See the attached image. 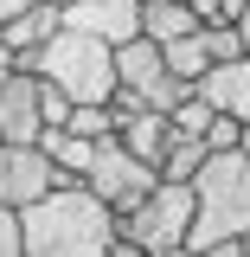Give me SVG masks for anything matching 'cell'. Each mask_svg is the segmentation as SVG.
Here are the masks:
<instances>
[{"label":"cell","instance_id":"603a6c76","mask_svg":"<svg viewBox=\"0 0 250 257\" xmlns=\"http://www.w3.org/2000/svg\"><path fill=\"white\" fill-rule=\"evenodd\" d=\"M0 257H26V244H20V212L13 206H0Z\"/></svg>","mask_w":250,"mask_h":257},{"label":"cell","instance_id":"6da1fadb","mask_svg":"<svg viewBox=\"0 0 250 257\" xmlns=\"http://www.w3.org/2000/svg\"><path fill=\"white\" fill-rule=\"evenodd\" d=\"M116 212L84 180H58L45 199L20 206V244L26 257H109Z\"/></svg>","mask_w":250,"mask_h":257},{"label":"cell","instance_id":"8992f818","mask_svg":"<svg viewBox=\"0 0 250 257\" xmlns=\"http://www.w3.org/2000/svg\"><path fill=\"white\" fill-rule=\"evenodd\" d=\"M58 26L90 32V39H103L116 52L122 39L141 32V0H71V7H58Z\"/></svg>","mask_w":250,"mask_h":257},{"label":"cell","instance_id":"3957f363","mask_svg":"<svg viewBox=\"0 0 250 257\" xmlns=\"http://www.w3.org/2000/svg\"><path fill=\"white\" fill-rule=\"evenodd\" d=\"M20 71L58 84L71 103H109V90H116V52L103 39H90V32H71V26H58Z\"/></svg>","mask_w":250,"mask_h":257},{"label":"cell","instance_id":"f546056e","mask_svg":"<svg viewBox=\"0 0 250 257\" xmlns=\"http://www.w3.org/2000/svg\"><path fill=\"white\" fill-rule=\"evenodd\" d=\"M58 7H71V0H58Z\"/></svg>","mask_w":250,"mask_h":257},{"label":"cell","instance_id":"5bb4252c","mask_svg":"<svg viewBox=\"0 0 250 257\" xmlns=\"http://www.w3.org/2000/svg\"><path fill=\"white\" fill-rule=\"evenodd\" d=\"M186 32H199V20H192L180 0H141V39L173 45V39H186Z\"/></svg>","mask_w":250,"mask_h":257},{"label":"cell","instance_id":"2e32d148","mask_svg":"<svg viewBox=\"0 0 250 257\" xmlns=\"http://www.w3.org/2000/svg\"><path fill=\"white\" fill-rule=\"evenodd\" d=\"M64 128L84 135V142H109V135H116V116H109V103H71Z\"/></svg>","mask_w":250,"mask_h":257},{"label":"cell","instance_id":"d4e9b609","mask_svg":"<svg viewBox=\"0 0 250 257\" xmlns=\"http://www.w3.org/2000/svg\"><path fill=\"white\" fill-rule=\"evenodd\" d=\"M244 7H250V0H218V20H231V26H237V20H244Z\"/></svg>","mask_w":250,"mask_h":257},{"label":"cell","instance_id":"9c48e42d","mask_svg":"<svg viewBox=\"0 0 250 257\" xmlns=\"http://www.w3.org/2000/svg\"><path fill=\"white\" fill-rule=\"evenodd\" d=\"M39 77L32 71H7V84H0V142H13V148H26L32 135H39Z\"/></svg>","mask_w":250,"mask_h":257},{"label":"cell","instance_id":"7c38bea8","mask_svg":"<svg viewBox=\"0 0 250 257\" xmlns=\"http://www.w3.org/2000/svg\"><path fill=\"white\" fill-rule=\"evenodd\" d=\"M32 148L52 161V174H64V180H84V167H90V155H96V142L71 135V128H39Z\"/></svg>","mask_w":250,"mask_h":257},{"label":"cell","instance_id":"83f0119b","mask_svg":"<svg viewBox=\"0 0 250 257\" xmlns=\"http://www.w3.org/2000/svg\"><path fill=\"white\" fill-rule=\"evenodd\" d=\"M237 32H244V52H250V7H244V20H237Z\"/></svg>","mask_w":250,"mask_h":257},{"label":"cell","instance_id":"9a60e30c","mask_svg":"<svg viewBox=\"0 0 250 257\" xmlns=\"http://www.w3.org/2000/svg\"><path fill=\"white\" fill-rule=\"evenodd\" d=\"M205 155H212V148H205L199 135H180V128H173V148H167V161H160V180H180V187H186Z\"/></svg>","mask_w":250,"mask_h":257},{"label":"cell","instance_id":"277c9868","mask_svg":"<svg viewBox=\"0 0 250 257\" xmlns=\"http://www.w3.org/2000/svg\"><path fill=\"white\" fill-rule=\"evenodd\" d=\"M186 225H192V187H180V180H154V193H148L128 219H116V231L135 238L141 251L154 257V251H173V244L186 238Z\"/></svg>","mask_w":250,"mask_h":257},{"label":"cell","instance_id":"d6986e66","mask_svg":"<svg viewBox=\"0 0 250 257\" xmlns=\"http://www.w3.org/2000/svg\"><path fill=\"white\" fill-rule=\"evenodd\" d=\"M186 96H192V84H186V77H173V71L160 64V77H154V84H148V90H141V103H148V109H160V116H167V109H173V103H186Z\"/></svg>","mask_w":250,"mask_h":257},{"label":"cell","instance_id":"f1b7e54d","mask_svg":"<svg viewBox=\"0 0 250 257\" xmlns=\"http://www.w3.org/2000/svg\"><path fill=\"white\" fill-rule=\"evenodd\" d=\"M237 257H250V231H237Z\"/></svg>","mask_w":250,"mask_h":257},{"label":"cell","instance_id":"30bf717a","mask_svg":"<svg viewBox=\"0 0 250 257\" xmlns=\"http://www.w3.org/2000/svg\"><path fill=\"white\" fill-rule=\"evenodd\" d=\"M116 142H122L141 167H154V174H160V161H167V148H173V122H167L160 109H135V116L116 128Z\"/></svg>","mask_w":250,"mask_h":257},{"label":"cell","instance_id":"5b68a950","mask_svg":"<svg viewBox=\"0 0 250 257\" xmlns=\"http://www.w3.org/2000/svg\"><path fill=\"white\" fill-rule=\"evenodd\" d=\"M154 180H160V174H154V167H141V161L128 155L116 135H109V142H96L90 167H84V187H90L96 199L116 212V219H128V212H135V206L154 193Z\"/></svg>","mask_w":250,"mask_h":257},{"label":"cell","instance_id":"4316f807","mask_svg":"<svg viewBox=\"0 0 250 257\" xmlns=\"http://www.w3.org/2000/svg\"><path fill=\"white\" fill-rule=\"evenodd\" d=\"M154 257H199V251H186V244H173V251H154Z\"/></svg>","mask_w":250,"mask_h":257},{"label":"cell","instance_id":"7a4b0ae2","mask_svg":"<svg viewBox=\"0 0 250 257\" xmlns=\"http://www.w3.org/2000/svg\"><path fill=\"white\" fill-rule=\"evenodd\" d=\"M192 187V225H186V251H212L218 238H237L250 231V161L237 148H224V155H205L199 161V174L186 180Z\"/></svg>","mask_w":250,"mask_h":257},{"label":"cell","instance_id":"ac0fdd59","mask_svg":"<svg viewBox=\"0 0 250 257\" xmlns=\"http://www.w3.org/2000/svg\"><path fill=\"white\" fill-rule=\"evenodd\" d=\"M199 45H205V58H212V64L244 58V32L231 26V20H218V26H199Z\"/></svg>","mask_w":250,"mask_h":257},{"label":"cell","instance_id":"52a82bcc","mask_svg":"<svg viewBox=\"0 0 250 257\" xmlns=\"http://www.w3.org/2000/svg\"><path fill=\"white\" fill-rule=\"evenodd\" d=\"M64 174H52V161L39 155V148H13V142H0V206H32V199H45V193L58 187Z\"/></svg>","mask_w":250,"mask_h":257},{"label":"cell","instance_id":"7402d4cb","mask_svg":"<svg viewBox=\"0 0 250 257\" xmlns=\"http://www.w3.org/2000/svg\"><path fill=\"white\" fill-rule=\"evenodd\" d=\"M199 142H205L212 155H224V148H237V122H231V116H218V109H212V122H205V135H199Z\"/></svg>","mask_w":250,"mask_h":257},{"label":"cell","instance_id":"e0dca14e","mask_svg":"<svg viewBox=\"0 0 250 257\" xmlns=\"http://www.w3.org/2000/svg\"><path fill=\"white\" fill-rule=\"evenodd\" d=\"M160 64H167V71H173V77H199V71H205V45H199V32H186V39H173V45H160Z\"/></svg>","mask_w":250,"mask_h":257},{"label":"cell","instance_id":"8fae6325","mask_svg":"<svg viewBox=\"0 0 250 257\" xmlns=\"http://www.w3.org/2000/svg\"><path fill=\"white\" fill-rule=\"evenodd\" d=\"M52 32H58V0H39V7H26L20 20H7V26H0V45L13 52V64H26Z\"/></svg>","mask_w":250,"mask_h":257},{"label":"cell","instance_id":"4fadbf2b","mask_svg":"<svg viewBox=\"0 0 250 257\" xmlns=\"http://www.w3.org/2000/svg\"><path fill=\"white\" fill-rule=\"evenodd\" d=\"M154 77H160V45H154V39H141V32L122 39V45H116V84H128V90L141 96Z\"/></svg>","mask_w":250,"mask_h":257},{"label":"cell","instance_id":"484cf974","mask_svg":"<svg viewBox=\"0 0 250 257\" xmlns=\"http://www.w3.org/2000/svg\"><path fill=\"white\" fill-rule=\"evenodd\" d=\"M237 155L250 161V122H237Z\"/></svg>","mask_w":250,"mask_h":257},{"label":"cell","instance_id":"ba28073f","mask_svg":"<svg viewBox=\"0 0 250 257\" xmlns=\"http://www.w3.org/2000/svg\"><path fill=\"white\" fill-rule=\"evenodd\" d=\"M192 96H205L231 122H250V52L244 58H224V64H205V71L192 77Z\"/></svg>","mask_w":250,"mask_h":257},{"label":"cell","instance_id":"44dd1931","mask_svg":"<svg viewBox=\"0 0 250 257\" xmlns=\"http://www.w3.org/2000/svg\"><path fill=\"white\" fill-rule=\"evenodd\" d=\"M64 116H71V96H64L58 84L39 77V122H45V128H64Z\"/></svg>","mask_w":250,"mask_h":257},{"label":"cell","instance_id":"cb8c5ba5","mask_svg":"<svg viewBox=\"0 0 250 257\" xmlns=\"http://www.w3.org/2000/svg\"><path fill=\"white\" fill-rule=\"evenodd\" d=\"M26 7H39V0H0V26H7V20H20Z\"/></svg>","mask_w":250,"mask_h":257},{"label":"cell","instance_id":"ffe728a7","mask_svg":"<svg viewBox=\"0 0 250 257\" xmlns=\"http://www.w3.org/2000/svg\"><path fill=\"white\" fill-rule=\"evenodd\" d=\"M167 122L180 128V135H205V122H212V103H205V96H186V103H173V109H167Z\"/></svg>","mask_w":250,"mask_h":257}]
</instances>
